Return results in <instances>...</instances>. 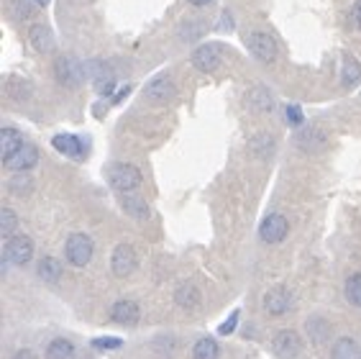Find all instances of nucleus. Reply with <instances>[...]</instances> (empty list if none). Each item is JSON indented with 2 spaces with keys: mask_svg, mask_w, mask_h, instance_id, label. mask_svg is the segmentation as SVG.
<instances>
[{
  "mask_svg": "<svg viewBox=\"0 0 361 359\" xmlns=\"http://www.w3.org/2000/svg\"><path fill=\"white\" fill-rule=\"evenodd\" d=\"M105 180H108V185L116 192H134L141 187L143 175L136 165H128V162H113V165H108V169H105Z\"/></svg>",
  "mask_w": 361,
  "mask_h": 359,
  "instance_id": "obj_1",
  "label": "nucleus"
},
{
  "mask_svg": "<svg viewBox=\"0 0 361 359\" xmlns=\"http://www.w3.org/2000/svg\"><path fill=\"white\" fill-rule=\"evenodd\" d=\"M244 44H246V49H249V54H252L254 59H259L261 65H272V62L279 57L277 39L272 34H267V31H261V28L246 31Z\"/></svg>",
  "mask_w": 361,
  "mask_h": 359,
  "instance_id": "obj_2",
  "label": "nucleus"
},
{
  "mask_svg": "<svg viewBox=\"0 0 361 359\" xmlns=\"http://www.w3.org/2000/svg\"><path fill=\"white\" fill-rule=\"evenodd\" d=\"M223 57H226V47L223 42H202L200 47H195L193 54H190V62L193 67L202 75H210L223 65Z\"/></svg>",
  "mask_w": 361,
  "mask_h": 359,
  "instance_id": "obj_3",
  "label": "nucleus"
},
{
  "mask_svg": "<svg viewBox=\"0 0 361 359\" xmlns=\"http://www.w3.org/2000/svg\"><path fill=\"white\" fill-rule=\"evenodd\" d=\"M87 62H80V59L69 57V54H64V57H59L57 62H54V80H57L62 87H80L82 85V80H87Z\"/></svg>",
  "mask_w": 361,
  "mask_h": 359,
  "instance_id": "obj_4",
  "label": "nucleus"
},
{
  "mask_svg": "<svg viewBox=\"0 0 361 359\" xmlns=\"http://www.w3.org/2000/svg\"><path fill=\"white\" fill-rule=\"evenodd\" d=\"M93 251H95L93 239L87 234H82V231L69 234L67 242H64V259H67L72 267H87L90 259H93Z\"/></svg>",
  "mask_w": 361,
  "mask_h": 359,
  "instance_id": "obj_5",
  "label": "nucleus"
},
{
  "mask_svg": "<svg viewBox=\"0 0 361 359\" xmlns=\"http://www.w3.org/2000/svg\"><path fill=\"white\" fill-rule=\"evenodd\" d=\"M3 259L10 262V265H16V267H26L34 259V242L26 234L10 236L3 244Z\"/></svg>",
  "mask_w": 361,
  "mask_h": 359,
  "instance_id": "obj_6",
  "label": "nucleus"
},
{
  "mask_svg": "<svg viewBox=\"0 0 361 359\" xmlns=\"http://www.w3.org/2000/svg\"><path fill=\"white\" fill-rule=\"evenodd\" d=\"M287 234H290V221H287L282 213H269V216L261 218V224H259V239L264 244H279V242H285Z\"/></svg>",
  "mask_w": 361,
  "mask_h": 359,
  "instance_id": "obj_7",
  "label": "nucleus"
},
{
  "mask_svg": "<svg viewBox=\"0 0 361 359\" xmlns=\"http://www.w3.org/2000/svg\"><path fill=\"white\" fill-rule=\"evenodd\" d=\"M139 267V254L131 244H118L110 254V269L116 277H131Z\"/></svg>",
  "mask_w": 361,
  "mask_h": 359,
  "instance_id": "obj_8",
  "label": "nucleus"
},
{
  "mask_svg": "<svg viewBox=\"0 0 361 359\" xmlns=\"http://www.w3.org/2000/svg\"><path fill=\"white\" fill-rule=\"evenodd\" d=\"M175 83H172V75H167V72H161V75L152 77L149 83H146V87H143V98L149 103H157V106H164V103H169L172 98H175Z\"/></svg>",
  "mask_w": 361,
  "mask_h": 359,
  "instance_id": "obj_9",
  "label": "nucleus"
},
{
  "mask_svg": "<svg viewBox=\"0 0 361 359\" xmlns=\"http://www.w3.org/2000/svg\"><path fill=\"white\" fill-rule=\"evenodd\" d=\"M272 351L279 359H297L300 351H303V342H300V336L294 334L292 328H279L274 339H272Z\"/></svg>",
  "mask_w": 361,
  "mask_h": 359,
  "instance_id": "obj_10",
  "label": "nucleus"
},
{
  "mask_svg": "<svg viewBox=\"0 0 361 359\" xmlns=\"http://www.w3.org/2000/svg\"><path fill=\"white\" fill-rule=\"evenodd\" d=\"M51 147L62 154V157H69V159H85L87 157V139L77 134H57L51 136Z\"/></svg>",
  "mask_w": 361,
  "mask_h": 359,
  "instance_id": "obj_11",
  "label": "nucleus"
},
{
  "mask_svg": "<svg viewBox=\"0 0 361 359\" xmlns=\"http://www.w3.org/2000/svg\"><path fill=\"white\" fill-rule=\"evenodd\" d=\"M36 165H39V149H36L34 144H24L13 157L3 162V167L10 169L13 175H16V172H28V169H34Z\"/></svg>",
  "mask_w": 361,
  "mask_h": 359,
  "instance_id": "obj_12",
  "label": "nucleus"
},
{
  "mask_svg": "<svg viewBox=\"0 0 361 359\" xmlns=\"http://www.w3.org/2000/svg\"><path fill=\"white\" fill-rule=\"evenodd\" d=\"M294 144L300 151H320L328 144V136L320 131L318 126H308L305 124L303 128L294 131Z\"/></svg>",
  "mask_w": 361,
  "mask_h": 359,
  "instance_id": "obj_13",
  "label": "nucleus"
},
{
  "mask_svg": "<svg viewBox=\"0 0 361 359\" xmlns=\"http://www.w3.org/2000/svg\"><path fill=\"white\" fill-rule=\"evenodd\" d=\"M118 206H121V210L126 216L136 218V221H149V216H152L149 203L143 201L141 195H136V192H118Z\"/></svg>",
  "mask_w": 361,
  "mask_h": 359,
  "instance_id": "obj_14",
  "label": "nucleus"
},
{
  "mask_svg": "<svg viewBox=\"0 0 361 359\" xmlns=\"http://www.w3.org/2000/svg\"><path fill=\"white\" fill-rule=\"evenodd\" d=\"M28 42L34 47L39 54H49L54 49V31H51V26L46 21H36L31 24L28 28Z\"/></svg>",
  "mask_w": 361,
  "mask_h": 359,
  "instance_id": "obj_15",
  "label": "nucleus"
},
{
  "mask_svg": "<svg viewBox=\"0 0 361 359\" xmlns=\"http://www.w3.org/2000/svg\"><path fill=\"white\" fill-rule=\"evenodd\" d=\"M246 106H249L254 113H272L274 106H277V101H274V95H272L269 87H264V85H254L252 90L246 92Z\"/></svg>",
  "mask_w": 361,
  "mask_h": 359,
  "instance_id": "obj_16",
  "label": "nucleus"
},
{
  "mask_svg": "<svg viewBox=\"0 0 361 359\" xmlns=\"http://www.w3.org/2000/svg\"><path fill=\"white\" fill-rule=\"evenodd\" d=\"M292 306V295L287 287H272V290L264 295V310H267L269 316H282L287 313Z\"/></svg>",
  "mask_w": 361,
  "mask_h": 359,
  "instance_id": "obj_17",
  "label": "nucleus"
},
{
  "mask_svg": "<svg viewBox=\"0 0 361 359\" xmlns=\"http://www.w3.org/2000/svg\"><path fill=\"white\" fill-rule=\"evenodd\" d=\"M139 316H141V308H139V303L136 301H118L113 308H110V318H113V324H121V326H134L139 324Z\"/></svg>",
  "mask_w": 361,
  "mask_h": 359,
  "instance_id": "obj_18",
  "label": "nucleus"
},
{
  "mask_svg": "<svg viewBox=\"0 0 361 359\" xmlns=\"http://www.w3.org/2000/svg\"><path fill=\"white\" fill-rule=\"evenodd\" d=\"M36 275H39V280L42 283H49V285H57L59 280H62V262H59L57 257H51V254H46V257L39 259V265H36Z\"/></svg>",
  "mask_w": 361,
  "mask_h": 359,
  "instance_id": "obj_19",
  "label": "nucleus"
},
{
  "mask_svg": "<svg viewBox=\"0 0 361 359\" xmlns=\"http://www.w3.org/2000/svg\"><path fill=\"white\" fill-rule=\"evenodd\" d=\"M24 144L26 142H24V136H21V131L10 128V126H3V131H0V159H3V162L10 159Z\"/></svg>",
  "mask_w": 361,
  "mask_h": 359,
  "instance_id": "obj_20",
  "label": "nucleus"
},
{
  "mask_svg": "<svg viewBox=\"0 0 361 359\" xmlns=\"http://www.w3.org/2000/svg\"><path fill=\"white\" fill-rule=\"evenodd\" d=\"M44 357L46 359H75L77 357V349L75 344L64 339V336H57V339H51L46 351H44Z\"/></svg>",
  "mask_w": 361,
  "mask_h": 359,
  "instance_id": "obj_21",
  "label": "nucleus"
},
{
  "mask_svg": "<svg viewBox=\"0 0 361 359\" xmlns=\"http://www.w3.org/2000/svg\"><path fill=\"white\" fill-rule=\"evenodd\" d=\"M200 290L195 287L193 283H185V285H179L175 290V303L179 306V308H185V310H193L200 306Z\"/></svg>",
  "mask_w": 361,
  "mask_h": 359,
  "instance_id": "obj_22",
  "label": "nucleus"
},
{
  "mask_svg": "<svg viewBox=\"0 0 361 359\" xmlns=\"http://www.w3.org/2000/svg\"><path fill=\"white\" fill-rule=\"evenodd\" d=\"M341 83H344V87H356V85H361V65H359V59L351 57V54H344Z\"/></svg>",
  "mask_w": 361,
  "mask_h": 359,
  "instance_id": "obj_23",
  "label": "nucleus"
},
{
  "mask_svg": "<svg viewBox=\"0 0 361 359\" xmlns=\"http://www.w3.org/2000/svg\"><path fill=\"white\" fill-rule=\"evenodd\" d=\"M331 359H361L359 344L353 342L351 336H341L331 349Z\"/></svg>",
  "mask_w": 361,
  "mask_h": 359,
  "instance_id": "obj_24",
  "label": "nucleus"
},
{
  "mask_svg": "<svg viewBox=\"0 0 361 359\" xmlns=\"http://www.w3.org/2000/svg\"><path fill=\"white\" fill-rule=\"evenodd\" d=\"M249 149L256 154V157H272L274 149H277V139L267 131H261V134L252 136V142H249Z\"/></svg>",
  "mask_w": 361,
  "mask_h": 359,
  "instance_id": "obj_25",
  "label": "nucleus"
},
{
  "mask_svg": "<svg viewBox=\"0 0 361 359\" xmlns=\"http://www.w3.org/2000/svg\"><path fill=\"white\" fill-rule=\"evenodd\" d=\"M6 190H8L10 195H16V198H26L28 192L34 190V180H31L28 172H16V175L6 183Z\"/></svg>",
  "mask_w": 361,
  "mask_h": 359,
  "instance_id": "obj_26",
  "label": "nucleus"
},
{
  "mask_svg": "<svg viewBox=\"0 0 361 359\" xmlns=\"http://www.w3.org/2000/svg\"><path fill=\"white\" fill-rule=\"evenodd\" d=\"M193 357L195 359H218L220 357V347L213 336H202L197 339L193 347Z\"/></svg>",
  "mask_w": 361,
  "mask_h": 359,
  "instance_id": "obj_27",
  "label": "nucleus"
},
{
  "mask_svg": "<svg viewBox=\"0 0 361 359\" xmlns=\"http://www.w3.org/2000/svg\"><path fill=\"white\" fill-rule=\"evenodd\" d=\"M6 92H8L13 101H28L31 98V83L24 77H10L6 83Z\"/></svg>",
  "mask_w": 361,
  "mask_h": 359,
  "instance_id": "obj_28",
  "label": "nucleus"
},
{
  "mask_svg": "<svg viewBox=\"0 0 361 359\" xmlns=\"http://www.w3.org/2000/svg\"><path fill=\"white\" fill-rule=\"evenodd\" d=\"M177 36H179V42H182V44L197 42V39L202 36V24H200V18H187L185 24L179 26V31H177Z\"/></svg>",
  "mask_w": 361,
  "mask_h": 359,
  "instance_id": "obj_29",
  "label": "nucleus"
},
{
  "mask_svg": "<svg viewBox=\"0 0 361 359\" xmlns=\"http://www.w3.org/2000/svg\"><path fill=\"white\" fill-rule=\"evenodd\" d=\"M16 228H18L16 210L3 206V208H0V236H3V239H10V236H16Z\"/></svg>",
  "mask_w": 361,
  "mask_h": 359,
  "instance_id": "obj_30",
  "label": "nucleus"
},
{
  "mask_svg": "<svg viewBox=\"0 0 361 359\" xmlns=\"http://www.w3.org/2000/svg\"><path fill=\"white\" fill-rule=\"evenodd\" d=\"M344 292H346V301L361 308V272H353V275L346 277V285H344Z\"/></svg>",
  "mask_w": 361,
  "mask_h": 359,
  "instance_id": "obj_31",
  "label": "nucleus"
},
{
  "mask_svg": "<svg viewBox=\"0 0 361 359\" xmlns=\"http://www.w3.org/2000/svg\"><path fill=\"white\" fill-rule=\"evenodd\" d=\"M305 328H308V336H310L315 344H323L331 336V326H328V321H323V318H310L308 324H305Z\"/></svg>",
  "mask_w": 361,
  "mask_h": 359,
  "instance_id": "obj_32",
  "label": "nucleus"
},
{
  "mask_svg": "<svg viewBox=\"0 0 361 359\" xmlns=\"http://www.w3.org/2000/svg\"><path fill=\"white\" fill-rule=\"evenodd\" d=\"M36 6L31 3V0H8V13L16 21H26V18L34 16Z\"/></svg>",
  "mask_w": 361,
  "mask_h": 359,
  "instance_id": "obj_33",
  "label": "nucleus"
},
{
  "mask_svg": "<svg viewBox=\"0 0 361 359\" xmlns=\"http://www.w3.org/2000/svg\"><path fill=\"white\" fill-rule=\"evenodd\" d=\"M285 121H287V126L290 128H303L305 126V113H303V108L300 106H294V103H287L285 106Z\"/></svg>",
  "mask_w": 361,
  "mask_h": 359,
  "instance_id": "obj_34",
  "label": "nucleus"
},
{
  "mask_svg": "<svg viewBox=\"0 0 361 359\" xmlns=\"http://www.w3.org/2000/svg\"><path fill=\"white\" fill-rule=\"evenodd\" d=\"M93 347L100 351H110V349H121L123 347V339H116V336H103V339H93Z\"/></svg>",
  "mask_w": 361,
  "mask_h": 359,
  "instance_id": "obj_35",
  "label": "nucleus"
},
{
  "mask_svg": "<svg viewBox=\"0 0 361 359\" xmlns=\"http://www.w3.org/2000/svg\"><path fill=\"white\" fill-rule=\"evenodd\" d=\"M238 316H241V313H238V310H234V313L228 316V321H223V324L218 326V334H220V336L234 334V331H236V326H238Z\"/></svg>",
  "mask_w": 361,
  "mask_h": 359,
  "instance_id": "obj_36",
  "label": "nucleus"
},
{
  "mask_svg": "<svg viewBox=\"0 0 361 359\" xmlns=\"http://www.w3.org/2000/svg\"><path fill=\"white\" fill-rule=\"evenodd\" d=\"M218 28H220V31H226V34H231V31L236 28L234 16H231L228 10H220V24H218Z\"/></svg>",
  "mask_w": 361,
  "mask_h": 359,
  "instance_id": "obj_37",
  "label": "nucleus"
},
{
  "mask_svg": "<svg viewBox=\"0 0 361 359\" xmlns=\"http://www.w3.org/2000/svg\"><path fill=\"white\" fill-rule=\"evenodd\" d=\"M351 21H353V26L361 31V0H356V3L351 6Z\"/></svg>",
  "mask_w": 361,
  "mask_h": 359,
  "instance_id": "obj_38",
  "label": "nucleus"
},
{
  "mask_svg": "<svg viewBox=\"0 0 361 359\" xmlns=\"http://www.w3.org/2000/svg\"><path fill=\"white\" fill-rule=\"evenodd\" d=\"M128 92H131V85H123V87H121V90L116 92V95H113V98H110V101H113V106H118V103H123L128 98Z\"/></svg>",
  "mask_w": 361,
  "mask_h": 359,
  "instance_id": "obj_39",
  "label": "nucleus"
},
{
  "mask_svg": "<svg viewBox=\"0 0 361 359\" xmlns=\"http://www.w3.org/2000/svg\"><path fill=\"white\" fill-rule=\"evenodd\" d=\"M187 3H190L193 8H208V6H213L215 0H187Z\"/></svg>",
  "mask_w": 361,
  "mask_h": 359,
  "instance_id": "obj_40",
  "label": "nucleus"
},
{
  "mask_svg": "<svg viewBox=\"0 0 361 359\" xmlns=\"http://www.w3.org/2000/svg\"><path fill=\"white\" fill-rule=\"evenodd\" d=\"M13 359H31V351L21 349V351H16V354H13Z\"/></svg>",
  "mask_w": 361,
  "mask_h": 359,
  "instance_id": "obj_41",
  "label": "nucleus"
},
{
  "mask_svg": "<svg viewBox=\"0 0 361 359\" xmlns=\"http://www.w3.org/2000/svg\"><path fill=\"white\" fill-rule=\"evenodd\" d=\"M31 3H34L36 8H46L49 6V0H31Z\"/></svg>",
  "mask_w": 361,
  "mask_h": 359,
  "instance_id": "obj_42",
  "label": "nucleus"
}]
</instances>
